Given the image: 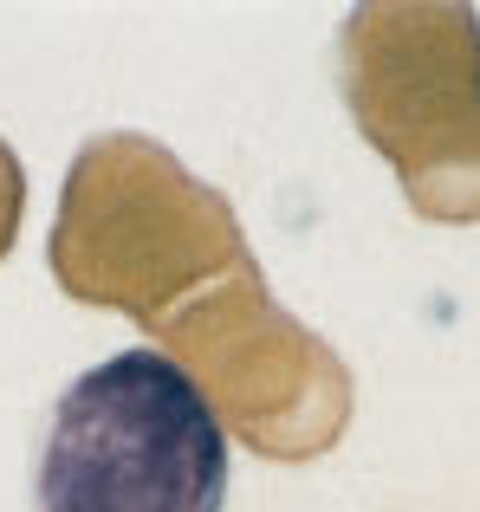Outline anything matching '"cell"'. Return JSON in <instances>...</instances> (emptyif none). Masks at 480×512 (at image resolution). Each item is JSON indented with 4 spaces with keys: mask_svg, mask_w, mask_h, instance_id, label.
Wrapping results in <instances>:
<instances>
[{
    "mask_svg": "<svg viewBox=\"0 0 480 512\" xmlns=\"http://www.w3.org/2000/svg\"><path fill=\"white\" fill-rule=\"evenodd\" d=\"M46 260L65 299L130 312L143 331L202 286L260 266L234 201L137 130H104L72 156Z\"/></svg>",
    "mask_w": 480,
    "mask_h": 512,
    "instance_id": "6da1fadb",
    "label": "cell"
},
{
    "mask_svg": "<svg viewBox=\"0 0 480 512\" xmlns=\"http://www.w3.org/2000/svg\"><path fill=\"white\" fill-rule=\"evenodd\" d=\"M338 78L364 143L422 221H480V13L461 0L351 7Z\"/></svg>",
    "mask_w": 480,
    "mask_h": 512,
    "instance_id": "7a4b0ae2",
    "label": "cell"
},
{
    "mask_svg": "<svg viewBox=\"0 0 480 512\" xmlns=\"http://www.w3.org/2000/svg\"><path fill=\"white\" fill-rule=\"evenodd\" d=\"M228 435L163 350H117L52 409L39 512H221Z\"/></svg>",
    "mask_w": 480,
    "mask_h": 512,
    "instance_id": "3957f363",
    "label": "cell"
},
{
    "mask_svg": "<svg viewBox=\"0 0 480 512\" xmlns=\"http://www.w3.org/2000/svg\"><path fill=\"white\" fill-rule=\"evenodd\" d=\"M215 428L266 461H318L351 428V370L312 325L273 305L260 266L182 299L150 331Z\"/></svg>",
    "mask_w": 480,
    "mask_h": 512,
    "instance_id": "277c9868",
    "label": "cell"
},
{
    "mask_svg": "<svg viewBox=\"0 0 480 512\" xmlns=\"http://www.w3.org/2000/svg\"><path fill=\"white\" fill-rule=\"evenodd\" d=\"M20 214H26V169H20V156L7 150V137H0V260H7L13 240H20Z\"/></svg>",
    "mask_w": 480,
    "mask_h": 512,
    "instance_id": "5b68a950",
    "label": "cell"
}]
</instances>
